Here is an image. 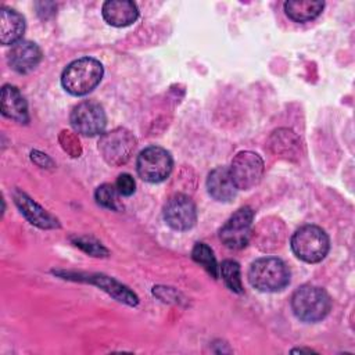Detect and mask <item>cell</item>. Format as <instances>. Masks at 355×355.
Listing matches in <instances>:
<instances>
[{
  "mask_svg": "<svg viewBox=\"0 0 355 355\" xmlns=\"http://www.w3.org/2000/svg\"><path fill=\"white\" fill-rule=\"evenodd\" d=\"M104 68L101 62L92 57L72 61L61 75L62 87L72 96L90 93L103 79Z\"/></svg>",
  "mask_w": 355,
  "mask_h": 355,
  "instance_id": "obj_1",
  "label": "cell"
},
{
  "mask_svg": "<svg viewBox=\"0 0 355 355\" xmlns=\"http://www.w3.org/2000/svg\"><path fill=\"white\" fill-rule=\"evenodd\" d=\"M248 280L259 291L275 293L290 283V270L280 258L263 257L251 263Z\"/></svg>",
  "mask_w": 355,
  "mask_h": 355,
  "instance_id": "obj_2",
  "label": "cell"
},
{
  "mask_svg": "<svg viewBox=\"0 0 355 355\" xmlns=\"http://www.w3.org/2000/svg\"><path fill=\"white\" fill-rule=\"evenodd\" d=\"M291 309L300 320L315 323L329 315L331 300L320 287L302 286L291 297Z\"/></svg>",
  "mask_w": 355,
  "mask_h": 355,
  "instance_id": "obj_3",
  "label": "cell"
},
{
  "mask_svg": "<svg viewBox=\"0 0 355 355\" xmlns=\"http://www.w3.org/2000/svg\"><path fill=\"white\" fill-rule=\"evenodd\" d=\"M290 244L295 257L308 263L320 262L330 248L329 236L323 229L315 225L300 227L293 234Z\"/></svg>",
  "mask_w": 355,
  "mask_h": 355,
  "instance_id": "obj_4",
  "label": "cell"
},
{
  "mask_svg": "<svg viewBox=\"0 0 355 355\" xmlns=\"http://www.w3.org/2000/svg\"><path fill=\"white\" fill-rule=\"evenodd\" d=\"M172 166L173 161L169 151L158 146L144 148L136 161L137 175L148 183L164 182L171 175Z\"/></svg>",
  "mask_w": 355,
  "mask_h": 355,
  "instance_id": "obj_5",
  "label": "cell"
},
{
  "mask_svg": "<svg viewBox=\"0 0 355 355\" xmlns=\"http://www.w3.org/2000/svg\"><path fill=\"white\" fill-rule=\"evenodd\" d=\"M252 220V209L250 207H241L219 229L220 241L230 250L244 248L251 239Z\"/></svg>",
  "mask_w": 355,
  "mask_h": 355,
  "instance_id": "obj_6",
  "label": "cell"
},
{
  "mask_svg": "<svg viewBox=\"0 0 355 355\" xmlns=\"http://www.w3.org/2000/svg\"><path fill=\"white\" fill-rule=\"evenodd\" d=\"M135 148V136L123 128H116L104 133L98 141V151L110 165L125 164L130 158Z\"/></svg>",
  "mask_w": 355,
  "mask_h": 355,
  "instance_id": "obj_7",
  "label": "cell"
},
{
  "mask_svg": "<svg viewBox=\"0 0 355 355\" xmlns=\"http://www.w3.org/2000/svg\"><path fill=\"white\" fill-rule=\"evenodd\" d=\"M263 168V161L257 153L240 151L232 159L229 171L237 190H250L261 182Z\"/></svg>",
  "mask_w": 355,
  "mask_h": 355,
  "instance_id": "obj_8",
  "label": "cell"
},
{
  "mask_svg": "<svg viewBox=\"0 0 355 355\" xmlns=\"http://www.w3.org/2000/svg\"><path fill=\"white\" fill-rule=\"evenodd\" d=\"M69 119L75 132L83 136L100 135L107 125L104 108L96 101H82L75 105Z\"/></svg>",
  "mask_w": 355,
  "mask_h": 355,
  "instance_id": "obj_9",
  "label": "cell"
},
{
  "mask_svg": "<svg viewBox=\"0 0 355 355\" xmlns=\"http://www.w3.org/2000/svg\"><path fill=\"white\" fill-rule=\"evenodd\" d=\"M164 219L173 230H189L197 220L196 204L184 194H173L164 205Z\"/></svg>",
  "mask_w": 355,
  "mask_h": 355,
  "instance_id": "obj_10",
  "label": "cell"
},
{
  "mask_svg": "<svg viewBox=\"0 0 355 355\" xmlns=\"http://www.w3.org/2000/svg\"><path fill=\"white\" fill-rule=\"evenodd\" d=\"M8 64L18 73H28L42 61L40 47L29 40H19L8 51Z\"/></svg>",
  "mask_w": 355,
  "mask_h": 355,
  "instance_id": "obj_11",
  "label": "cell"
},
{
  "mask_svg": "<svg viewBox=\"0 0 355 355\" xmlns=\"http://www.w3.org/2000/svg\"><path fill=\"white\" fill-rule=\"evenodd\" d=\"M14 201L17 207L19 208L21 214L35 226L42 229H54L58 227L57 219L49 214L46 209H43L37 202H35L31 197H28L25 193L15 190L14 191Z\"/></svg>",
  "mask_w": 355,
  "mask_h": 355,
  "instance_id": "obj_12",
  "label": "cell"
},
{
  "mask_svg": "<svg viewBox=\"0 0 355 355\" xmlns=\"http://www.w3.org/2000/svg\"><path fill=\"white\" fill-rule=\"evenodd\" d=\"M208 194L220 202H229L237 194V187L230 176L227 166H218L212 169L207 178Z\"/></svg>",
  "mask_w": 355,
  "mask_h": 355,
  "instance_id": "obj_13",
  "label": "cell"
},
{
  "mask_svg": "<svg viewBox=\"0 0 355 355\" xmlns=\"http://www.w3.org/2000/svg\"><path fill=\"white\" fill-rule=\"evenodd\" d=\"M103 18L107 24L122 28L133 24L139 17L137 6L129 0H110L103 4Z\"/></svg>",
  "mask_w": 355,
  "mask_h": 355,
  "instance_id": "obj_14",
  "label": "cell"
},
{
  "mask_svg": "<svg viewBox=\"0 0 355 355\" xmlns=\"http://www.w3.org/2000/svg\"><path fill=\"white\" fill-rule=\"evenodd\" d=\"M1 114L8 119H12L19 123H26L29 121L28 104L19 90L15 86L4 85L1 89L0 97Z\"/></svg>",
  "mask_w": 355,
  "mask_h": 355,
  "instance_id": "obj_15",
  "label": "cell"
},
{
  "mask_svg": "<svg viewBox=\"0 0 355 355\" xmlns=\"http://www.w3.org/2000/svg\"><path fill=\"white\" fill-rule=\"evenodd\" d=\"M25 32V19L15 10L1 7L0 10V42L4 46L15 44Z\"/></svg>",
  "mask_w": 355,
  "mask_h": 355,
  "instance_id": "obj_16",
  "label": "cell"
},
{
  "mask_svg": "<svg viewBox=\"0 0 355 355\" xmlns=\"http://www.w3.org/2000/svg\"><path fill=\"white\" fill-rule=\"evenodd\" d=\"M323 7L324 3L318 0H290L284 3V12L291 21L302 24L319 17Z\"/></svg>",
  "mask_w": 355,
  "mask_h": 355,
  "instance_id": "obj_17",
  "label": "cell"
},
{
  "mask_svg": "<svg viewBox=\"0 0 355 355\" xmlns=\"http://www.w3.org/2000/svg\"><path fill=\"white\" fill-rule=\"evenodd\" d=\"M93 284H96L97 287H100L101 290L107 291L110 295H112L115 300L118 301H122L128 305H136L139 302L137 297L135 293H132L128 287H125L123 284L118 283L116 280L108 277V276H104V275H94V276H90L89 279Z\"/></svg>",
  "mask_w": 355,
  "mask_h": 355,
  "instance_id": "obj_18",
  "label": "cell"
},
{
  "mask_svg": "<svg viewBox=\"0 0 355 355\" xmlns=\"http://www.w3.org/2000/svg\"><path fill=\"white\" fill-rule=\"evenodd\" d=\"M193 259L201 265L214 279H218L219 276V268L215 259V255L212 250L205 243H197L191 251Z\"/></svg>",
  "mask_w": 355,
  "mask_h": 355,
  "instance_id": "obj_19",
  "label": "cell"
},
{
  "mask_svg": "<svg viewBox=\"0 0 355 355\" xmlns=\"http://www.w3.org/2000/svg\"><path fill=\"white\" fill-rule=\"evenodd\" d=\"M220 275L225 284L234 293H243L240 265L233 259H226L220 265Z\"/></svg>",
  "mask_w": 355,
  "mask_h": 355,
  "instance_id": "obj_20",
  "label": "cell"
},
{
  "mask_svg": "<svg viewBox=\"0 0 355 355\" xmlns=\"http://www.w3.org/2000/svg\"><path fill=\"white\" fill-rule=\"evenodd\" d=\"M119 193L116 190L115 186L110 184V183H104L101 186L97 187L96 193H94V198L97 201L98 205L108 208V209H119L121 208V202H119Z\"/></svg>",
  "mask_w": 355,
  "mask_h": 355,
  "instance_id": "obj_21",
  "label": "cell"
},
{
  "mask_svg": "<svg viewBox=\"0 0 355 355\" xmlns=\"http://www.w3.org/2000/svg\"><path fill=\"white\" fill-rule=\"evenodd\" d=\"M115 187H116V190H118V193L121 196L129 197V196H132L135 193L136 183H135V179L129 173H122L116 179Z\"/></svg>",
  "mask_w": 355,
  "mask_h": 355,
  "instance_id": "obj_22",
  "label": "cell"
},
{
  "mask_svg": "<svg viewBox=\"0 0 355 355\" xmlns=\"http://www.w3.org/2000/svg\"><path fill=\"white\" fill-rule=\"evenodd\" d=\"M76 245H79L82 250H85L86 252L94 255V257H100L101 254H107V250L98 244V243H92L89 240L87 243V239H76Z\"/></svg>",
  "mask_w": 355,
  "mask_h": 355,
  "instance_id": "obj_23",
  "label": "cell"
}]
</instances>
